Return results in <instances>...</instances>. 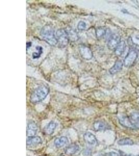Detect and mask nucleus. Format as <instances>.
<instances>
[{
  "label": "nucleus",
  "mask_w": 139,
  "mask_h": 156,
  "mask_svg": "<svg viewBox=\"0 0 139 156\" xmlns=\"http://www.w3.org/2000/svg\"><path fill=\"white\" fill-rule=\"evenodd\" d=\"M37 131L38 126L37 124L34 121L29 122L27 128V135L28 137L34 136L37 133Z\"/></svg>",
  "instance_id": "nucleus-8"
},
{
  "label": "nucleus",
  "mask_w": 139,
  "mask_h": 156,
  "mask_svg": "<svg viewBox=\"0 0 139 156\" xmlns=\"http://www.w3.org/2000/svg\"><path fill=\"white\" fill-rule=\"evenodd\" d=\"M58 44L60 48H64L68 45L69 40L67 35L66 30L65 29H59L56 33Z\"/></svg>",
  "instance_id": "nucleus-3"
},
{
  "label": "nucleus",
  "mask_w": 139,
  "mask_h": 156,
  "mask_svg": "<svg viewBox=\"0 0 139 156\" xmlns=\"http://www.w3.org/2000/svg\"><path fill=\"white\" fill-rule=\"evenodd\" d=\"M26 45H27V50H28L29 48L31 47V46L32 45V43L31 42H29L27 43Z\"/></svg>",
  "instance_id": "nucleus-25"
},
{
  "label": "nucleus",
  "mask_w": 139,
  "mask_h": 156,
  "mask_svg": "<svg viewBox=\"0 0 139 156\" xmlns=\"http://www.w3.org/2000/svg\"><path fill=\"white\" fill-rule=\"evenodd\" d=\"M68 142V138L65 136H63L56 138L54 141V144L55 146L57 148H61L66 145Z\"/></svg>",
  "instance_id": "nucleus-14"
},
{
  "label": "nucleus",
  "mask_w": 139,
  "mask_h": 156,
  "mask_svg": "<svg viewBox=\"0 0 139 156\" xmlns=\"http://www.w3.org/2000/svg\"><path fill=\"white\" fill-rule=\"evenodd\" d=\"M40 34L44 40L51 46H55L58 44L55 31L50 25L44 26L41 29Z\"/></svg>",
  "instance_id": "nucleus-1"
},
{
  "label": "nucleus",
  "mask_w": 139,
  "mask_h": 156,
  "mask_svg": "<svg viewBox=\"0 0 139 156\" xmlns=\"http://www.w3.org/2000/svg\"><path fill=\"white\" fill-rule=\"evenodd\" d=\"M119 121L121 125L123 127L130 128V129H135L134 122L130 119V118L126 116H122L119 118Z\"/></svg>",
  "instance_id": "nucleus-7"
},
{
  "label": "nucleus",
  "mask_w": 139,
  "mask_h": 156,
  "mask_svg": "<svg viewBox=\"0 0 139 156\" xmlns=\"http://www.w3.org/2000/svg\"><path fill=\"white\" fill-rule=\"evenodd\" d=\"M36 49L38 51V52H34L32 53V57L34 59H37L39 58L42 53H43V48L40 46H37L36 47Z\"/></svg>",
  "instance_id": "nucleus-20"
},
{
  "label": "nucleus",
  "mask_w": 139,
  "mask_h": 156,
  "mask_svg": "<svg viewBox=\"0 0 139 156\" xmlns=\"http://www.w3.org/2000/svg\"><path fill=\"white\" fill-rule=\"evenodd\" d=\"M120 42V37L119 35L115 33L110 36L107 43V46L110 50H115Z\"/></svg>",
  "instance_id": "nucleus-5"
},
{
  "label": "nucleus",
  "mask_w": 139,
  "mask_h": 156,
  "mask_svg": "<svg viewBox=\"0 0 139 156\" xmlns=\"http://www.w3.org/2000/svg\"><path fill=\"white\" fill-rule=\"evenodd\" d=\"M106 29L104 27H98L96 31V37L98 39H101L106 34Z\"/></svg>",
  "instance_id": "nucleus-18"
},
{
  "label": "nucleus",
  "mask_w": 139,
  "mask_h": 156,
  "mask_svg": "<svg viewBox=\"0 0 139 156\" xmlns=\"http://www.w3.org/2000/svg\"><path fill=\"white\" fill-rule=\"evenodd\" d=\"M79 147L76 144H72L67 147L65 150V153L68 155H71L75 154L79 150Z\"/></svg>",
  "instance_id": "nucleus-17"
},
{
  "label": "nucleus",
  "mask_w": 139,
  "mask_h": 156,
  "mask_svg": "<svg viewBox=\"0 0 139 156\" xmlns=\"http://www.w3.org/2000/svg\"><path fill=\"white\" fill-rule=\"evenodd\" d=\"M66 31L67 33L69 40L71 42H75L78 41L79 39V36L77 31L73 29H69L66 30Z\"/></svg>",
  "instance_id": "nucleus-11"
},
{
  "label": "nucleus",
  "mask_w": 139,
  "mask_h": 156,
  "mask_svg": "<svg viewBox=\"0 0 139 156\" xmlns=\"http://www.w3.org/2000/svg\"><path fill=\"white\" fill-rule=\"evenodd\" d=\"M123 63L121 61H117L115 62L114 66L110 69L109 71L110 73L112 75H114L115 73L119 72L123 68Z\"/></svg>",
  "instance_id": "nucleus-10"
},
{
  "label": "nucleus",
  "mask_w": 139,
  "mask_h": 156,
  "mask_svg": "<svg viewBox=\"0 0 139 156\" xmlns=\"http://www.w3.org/2000/svg\"><path fill=\"white\" fill-rule=\"evenodd\" d=\"M135 125V129H139V122H133Z\"/></svg>",
  "instance_id": "nucleus-24"
},
{
  "label": "nucleus",
  "mask_w": 139,
  "mask_h": 156,
  "mask_svg": "<svg viewBox=\"0 0 139 156\" xmlns=\"http://www.w3.org/2000/svg\"><path fill=\"white\" fill-rule=\"evenodd\" d=\"M42 142L41 138L38 136L29 137L27 140V146H36Z\"/></svg>",
  "instance_id": "nucleus-12"
},
{
  "label": "nucleus",
  "mask_w": 139,
  "mask_h": 156,
  "mask_svg": "<svg viewBox=\"0 0 139 156\" xmlns=\"http://www.w3.org/2000/svg\"><path fill=\"white\" fill-rule=\"evenodd\" d=\"M56 128V123L54 121L50 122L45 129V132L48 135L52 134Z\"/></svg>",
  "instance_id": "nucleus-16"
},
{
  "label": "nucleus",
  "mask_w": 139,
  "mask_h": 156,
  "mask_svg": "<svg viewBox=\"0 0 139 156\" xmlns=\"http://www.w3.org/2000/svg\"><path fill=\"white\" fill-rule=\"evenodd\" d=\"M118 144L120 145H133L134 142L130 138H125L118 140Z\"/></svg>",
  "instance_id": "nucleus-19"
},
{
  "label": "nucleus",
  "mask_w": 139,
  "mask_h": 156,
  "mask_svg": "<svg viewBox=\"0 0 139 156\" xmlns=\"http://www.w3.org/2000/svg\"><path fill=\"white\" fill-rule=\"evenodd\" d=\"M106 156H119L118 154L116 153L115 152H110L106 154Z\"/></svg>",
  "instance_id": "nucleus-23"
},
{
  "label": "nucleus",
  "mask_w": 139,
  "mask_h": 156,
  "mask_svg": "<svg viewBox=\"0 0 139 156\" xmlns=\"http://www.w3.org/2000/svg\"><path fill=\"white\" fill-rule=\"evenodd\" d=\"M50 89L46 86L42 85L36 88L30 96V101L32 103H38L43 101L47 97Z\"/></svg>",
  "instance_id": "nucleus-2"
},
{
  "label": "nucleus",
  "mask_w": 139,
  "mask_h": 156,
  "mask_svg": "<svg viewBox=\"0 0 139 156\" xmlns=\"http://www.w3.org/2000/svg\"><path fill=\"white\" fill-rule=\"evenodd\" d=\"M129 118L133 122H139V112H133L131 113Z\"/></svg>",
  "instance_id": "nucleus-21"
},
{
  "label": "nucleus",
  "mask_w": 139,
  "mask_h": 156,
  "mask_svg": "<svg viewBox=\"0 0 139 156\" xmlns=\"http://www.w3.org/2000/svg\"><path fill=\"white\" fill-rule=\"evenodd\" d=\"M126 48V44L125 41H120L116 49L115 50V53L118 56H120L125 52Z\"/></svg>",
  "instance_id": "nucleus-13"
},
{
  "label": "nucleus",
  "mask_w": 139,
  "mask_h": 156,
  "mask_svg": "<svg viewBox=\"0 0 139 156\" xmlns=\"http://www.w3.org/2000/svg\"><path fill=\"white\" fill-rule=\"evenodd\" d=\"M87 27V24L83 21H80L77 25L78 29L80 31H83L86 29Z\"/></svg>",
  "instance_id": "nucleus-22"
},
{
  "label": "nucleus",
  "mask_w": 139,
  "mask_h": 156,
  "mask_svg": "<svg viewBox=\"0 0 139 156\" xmlns=\"http://www.w3.org/2000/svg\"><path fill=\"white\" fill-rule=\"evenodd\" d=\"M83 138H84V141L89 145L95 146L98 143L96 138L95 137V136L91 133L88 132V133L84 134Z\"/></svg>",
  "instance_id": "nucleus-9"
},
{
  "label": "nucleus",
  "mask_w": 139,
  "mask_h": 156,
  "mask_svg": "<svg viewBox=\"0 0 139 156\" xmlns=\"http://www.w3.org/2000/svg\"><path fill=\"white\" fill-rule=\"evenodd\" d=\"M79 53L83 59L90 60L93 58V53L91 50L86 45H81L79 46Z\"/></svg>",
  "instance_id": "nucleus-6"
},
{
  "label": "nucleus",
  "mask_w": 139,
  "mask_h": 156,
  "mask_svg": "<svg viewBox=\"0 0 139 156\" xmlns=\"http://www.w3.org/2000/svg\"><path fill=\"white\" fill-rule=\"evenodd\" d=\"M93 128L95 131H100L107 128V125L105 122L101 121H97L93 124Z\"/></svg>",
  "instance_id": "nucleus-15"
},
{
  "label": "nucleus",
  "mask_w": 139,
  "mask_h": 156,
  "mask_svg": "<svg viewBox=\"0 0 139 156\" xmlns=\"http://www.w3.org/2000/svg\"><path fill=\"white\" fill-rule=\"evenodd\" d=\"M137 57V52L134 50H130L123 60V65L126 67H130L135 63Z\"/></svg>",
  "instance_id": "nucleus-4"
}]
</instances>
